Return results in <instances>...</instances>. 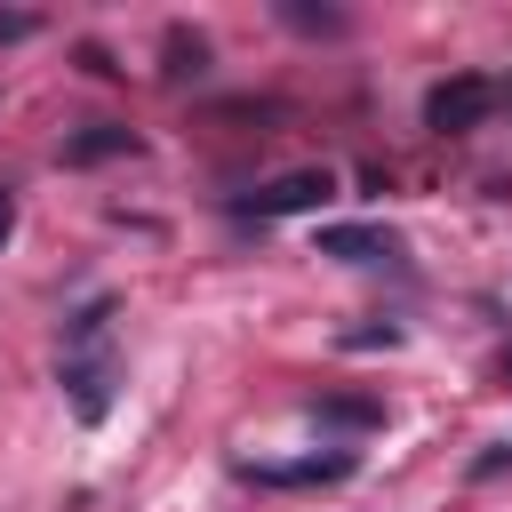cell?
<instances>
[{
  "label": "cell",
  "mask_w": 512,
  "mask_h": 512,
  "mask_svg": "<svg viewBox=\"0 0 512 512\" xmlns=\"http://www.w3.org/2000/svg\"><path fill=\"white\" fill-rule=\"evenodd\" d=\"M320 416H328V424H352V432H368L384 408H376V400H320Z\"/></svg>",
  "instance_id": "obj_9"
},
{
  "label": "cell",
  "mask_w": 512,
  "mask_h": 512,
  "mask_svg": "<svg viewBox=\"0 0 512 512\" xmlns=\"http://www.w3.org/2000/svg\"><path fill=\"white\" fill-rule=\"evenodd\" d=\"M320 256H336V264H376V256H392V232H376V224H320Z\"/></svg>",
  "instance_id": "obj_6"
},
{
  "label": "cell",
  "mask_w": 512,
  "mask_h": 512,
  "mask_svg": "<svg viewBox=\"0 0 512 512\" xmlns=\"http://www.w3.org/2000/svg\"><path fill=\"white\" fill-rule=\"evenodd\" d=\"M104 320H112V304H88V312L64 328V392H72V416H80V424H104L112 384H120V352H112Z\"/></svg>",
  "instance_id": "obj_1"
},
{
  "label": "cell",
  "mask_w": 512,
  "mask_h": 512,
  "mask_svg": "<svg viewBox=\"0 0 512 512\" xmlns=\"http://www.w3.org/2000/svg\"><path fill=\"white\" fill-rule=\"evenodd\" d=\"M352 456H304V464H240V480H264V488H320V480H344Z\"/></svg>",
  "instance_id": "obj_5"
},
{
  "label": "cell",
  "mask_w": 512,
  "mask_h": 512,
  "mask_svg": "<svg viewBox=\"0 0 512 512\" xmlns=\"http://www.w3.org/2000/svg\"><path fill=\"white\" fill-rule=\"evenodd\" d=\"M32 32V16H0V40H24Z\"/></svg>",
  "instance_id": "obj_13"
},
{
  "label": "cell",
  "mask_w": 512,
  "mask_h": 512,
  "mask_svg": "<svg viewBox=\"0 0 512 512\" xmlns=\"http://www.w3.org/2000/svg\"><path fill=\"white\" fill-rule=\"evenodd\" d=\"M8 240H16V192L0 184V248H8Z\"/></svg>",
  "instance_id": "obj_12"
},
{
  "label": "cell",
  "mask_w": 512,
  "mask_h": 512,
  "mask_svg": "<svg viewBox=\"0 0 512 512\" xmlns=\"http://www.w3.org/2000/svg\"><path fill=\"white\" fill-rule=\"evenodd\" d=\"M280 24H296V32H344V8H312V0H280Z\"/></svg>",
  "instance_id": "obj_8"
},
{
  "label": "cell",
  "mask_w": 512,
  "mask_h": 512,
  "mask_svg": "<svg viewBox=\"0 0 512 512\" xmlns=\"http://www.w3.org/2000/svg\"><path fill=\"white\" fill-rule=\"evenodd\" d=\"M120 152H144V136L120 128V120H88V128L64 136V160H72V168H88V160H120Z\"/></svg>",
  "instance_id": "obj_4"
},
{
  "label": "cell",
  "mask_w": 512,
  "mask_h": 512,
  "mask_svg": "<svg viewBox=\"0 0 512 512\" xmlns=\"http://www.w3.org/2000/svg\"><path fill=\"white\" fill-rule=\"evenodd\" d=\"M368 344H400V328L384 320V328H344V352H368Z\"/></svg>",
  "instance_id": "obj_10"
},
{
  "label": "cell",
  "mask_w": 512,
  "mask_h": 512,
  "mask_svg": "<svg viewBox=\"0 0 512 512\" xmlns=\"http://www.w3.org/2000/svg\"><path fill=\"white\" fill-rule=\"evenodd\" d=\"M496 104H504V80H488V72H456V80H440V88L424 96V128H432V136H472Z\"/></svg>",
  "instance_id": "obj_2"
},
{
  "label": "cell",
  "mask_w": 512,
  "mask_h": 512,
  "mask_svg": "<svg viewBox=\"0 0 512 512\" xmlns=\"http://www.w3.org/2000/svg\"><path fill=\"white\" fill-rule=\"evenodd\" d=\"M472 472H480V480H488V472H512V432H504V440H496V448H488Z\"/></svg>",
  "instance_id": "obj_11"
},
{
  "label": "cell",
  "mask_w": 512,
  "mask_h": 512,
  "mask_svg": "<svg viewBox=\"0 0 512 512\" xmlns=\"http://www.w3.org/2000/svg\"><path fill=\"white\" fill-rule=\"evenodd\" d=\"M328 200H336V168H288V176L256 184L240 200V216H256V224H272V216H320Z\"/></svg>",
  "instance_id": "obj_3"
},
{
  "label": "cell",
  "mask_w": 512,
  "mask_h": 512,
  "mask_svg": "<svg viewBox=\"0 0 512 512\" xmlns=\"http://www.w3.org/2000/svg\"><path fill=\"white\" fill-rule=\"evenodd\" d=\"M200 64H208V40L184 32V24H168V80H200Z\"/></svg>",
  "instance_id": "obj_7"
}]
</instances>
